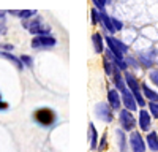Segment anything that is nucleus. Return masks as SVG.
Wrapping results in <instances>:
<instances>
[{
  "instance_id": "24",
  "label": "nucleus",
  "mask_w": 158,
  "mask_h": 152,
  "mask_svg": "<svg viewBox=\"0 0 158 152\" xmlns=\"http://www.w3.org/2000/svg\"><path fill=\"white\" fill-rule=\"evenodd\" d=\"M149 109H150L152 117L158 119V103L156 101H149Z\"/></svg>"
},
{
  "instance_id": "12",
  "label": "nucleus",
  "mask_w": 158,
  "mask_h": 152,
  "mask_svg": "<svg viewBox=\"0 0 158 152\" xmlns=\"http://www.w3.org/2000/svg\"><path fill=\"white\" fill-rule=\"evenodd\" d=\"M138 124L141 127V130L149 132L150 125H152V114H149V111H146V109H141L139 111V120H138Z\"/></svg>"
},
{
  "instance_id": "30",
  "label": "nucleus",
  "mask_w": 158,
  "mask_h": 152,
  "mask_svg": "<svg viewBox=\"0 0 158 152\" xmlns=\"http://www.w3.org/2000/svg\"><path fill=\"white\" fill-rule=\"evenodd\" d=\"M2 49H3V51H10V53H11V51H13V44L5 43V44H2Z\"/></svg>"
},
{
  "instance_id": "9",
  "label": "nucleus",
  "mask_w": 158,
  "mask_h": 152,
  "mask_svg": "<svg viewBox=\"0 0 158 152\" xmlns=\"http://www.w3.org/2000/svg\"><path fill=\"white\" fill-rule=\"evenodd\" d=\"M120 97H122V103H123V108H127V109H130V111H136V108H138V103H136V98H135V95L131 94V91L127 87V89H123V91L120 92Z\"/></svg>"
},
{
  "instance_id": "11",
  "label": "nucleus",
  "mask_w": 158,
  "mask_h": 152,
  "mask_svg": "<svg viewBox=\"0 0 158 152\" xmlns=\"http://www.w3.org/2000/svg\"><path fill=\"white\" fill-rule=\"evenodd\" d=\"M122 70H118L115 65H114V71H112V82H114V86H115V89L118 92H122L123 89H127V82H125V78L122 76V73H120Z\"/></svg>"
},
{
  "instance_id": "2",
  "label": "nucleus",
  "mask_w": 158,
  "mask_h": 152,
  "mask_svg": "<svg viewBox=\"0 0 158 152\" xmlns=\"http://www.w3.org/2000/svg\"><path fill=\"white\" fill-rule=\"evenodd\" d=\"M123 78H125L127 87L131 91V94L135 95L138 106L144 108V106H146V98H144V95H142V89H141V84H139L138 78H136L133 73H128V71H125V76H123Z\"/></svg>"
},
{
  "instance_id": "14",
  "label": "nucleus",
  "mask_w": 158,
  "mask_h": 152,
  "mask_svg": "<svg viewBox=\"0 0 158 152\" xmlns=\"http://www.w3.org/2000/svg\"><path fill=\"white\" fill-rule=\"evenodd\" d=\"M100 22L101 25L104 27V30H106L109 35H114L115 33V29H114V25H112V19L109 15H106L104 11H100Z\"/></svg>"
},
{
  "instance_id": "20",
  "label": "nucleus",
  "mask_w": 158,
  "mask_h": 152,
  "mask_svg": "<svg viewBox=\"0 0 158 152\" xmlns=\"http://www.w3.org/2000/svg\"><path fill=\"white\" fill-rule=\"evenodd\" d=\"M146 144L149 146L150 150L158 152V135H156V132H150V133L147 135V138H146Z\"/></svg>"
},
{
  "instance_id": "28",
  "label": "nucleus",
  "mask_w": 158,
  "mask_h": 152,
  "mask_svg": "<svg viewBox=\"0 0 158 152\" xmlns=\"http://www.w3.org/2000/svg\"><path fill=\"white\" fill-rule=\"evenodd\" d=\"M149 76H150V81H152V82L158 87V70H152Z\"/></svg>"
},
{
  "instance_id": "5",
  "label": "nucleus",
  "mask_w": 158,
  "mask_h": 152,
  "mask_svg": "<svg viewBox=\"0 0 158 152\" xmlns=\"http://www.w3.org/2000/svg\"><path fill=\"white\" fill-rule=\"evenodd\" d=\"M56 44H57V40L51 33L49 35H35L30 41L32 49H51Z\"/></svg>"
},
{
  "instance_id": "17",
  "label": "nucleus",
  "mask_w": 158,
  "mask_h": 152,
  "mask_svg": "<svg viewBox=\"0 0 158 152\" xmlns=\"http://www.w3.org/2000/svg\"><path fill=\"white\" fill-rule=\"evenodd\" d=\"M89 141H90V149L97 150L98 149V132L94 124H89Z\"/></svg>"
},
{
  "instance_id": "23",
  "label": "nucleus",
  "mask_w": 158,
  "mask_h": 152,
  "mask_svg": "<svg viewBox=\"0 0 158 152\" xmlns=\"http://www.w3.org/2000/svg\"><path fill=\"white\" fill-rule=\"evenodd\" d=\"M19 59H21V62L24 63V67H27V68H32V67H33V59H32V56L22 54Z\"/></svg>"
},
{
  "instance_id": "6",
  "label": "nucleus",
  "mask_w": 158,
  "mask_h": 152,
  "mask_svg": "<svg viewBox=\"0 0 158 152\" xmlns=\"http://www.w3.org/2000/svg\"><path fill=\"white\" fill-rule=\"evenodd\" d=\"M118 122H120V127L125 132H133L136 127V119L133 116V111H130L127 108L118 111Z\"/></svg>"
},
{
  "instance_id": "7",
  "label": "nucleus",
  "mask_w": 158,
  "mask_h": 152,
  "mask_svg": "<svg viewBox=\"0 0 158 152\" xmlns=\"http://www.w3.org/2000/svg\"><path fill=\"white\" fill-rule=\"evenodd\" d=\"M95 116L103 120V122H112L114 120V116H112V108L109 106V103H98L95 106Z\"/></svg>"
},
{
  "instance_id": "10",
  "label": "nucleus",
  "mask_w": 158,
  "mask_h": 152,
  "mask_svg": "<svg viewBox=\"0 0 158 152\" xmlns=\"http://www.w3.org/2000/svg\"><path fill=\"white\" fill-rule=\"evenodd\" d=\"M108 103L112 109H120V106H122V97L115 87L108 91Z\"/></svg>"
},
{
  "instance_id": "19",
  "label": "nucleus",
  "mask_w": 158,
  "mask_h": 152,
  "mask_svg": "<svg viewBox=\"0 0 158 152\" xmlns=\"http://www.w3.org/2000/svg\"><path fill=\"white\" fill-rule=\"evenodd\" d=\"M141 89H142V95H144V98L149 100V101H156V103H158V94L153 91V89H150L146 82L141 84Z\"/></svg>"
},
{
  "instance_id": "31",
  "label": "nucleus",
  "mask_w": 158,
  "mask_h": 152,
  "mask_svg": "<svg viewBox=\"0 0 158 152\" xmlns=\"http://www.w3.org/2000/svg\"><path fill=\"white\" fill-rule=\"evenodd\" d=\"M6 108H8V105L2 100V97H0V109H6Z\"/></svg>"
},
{
  "instance_id": "22",
  "label": "nucleus",
  "mask_w": 158,
  "mask_h": 152,
  "mask_svg": "<svg viewBox=\"0 0 158 152\" xmlns=\"http://www.w3.org/2000/svg\"><path fill=\"white\" fill-rule=\"evenodd\" d=\"M103 65H104V73H106L108 76H112V71H114V63H112L108 57H104V59H103Z\"/></svg>"
},
{
  "instance_id": "26",
  "label": "nucleus",
  "mask_w": 158,
  "mask_h": 152,
  "mask_svg": "<svg viewBox=\"0 0 158 152\" xmlns=\"http://www.w3.org/2000/svg\"><path fill=\"white\" fill-rule=\"evenodd\" d=\"M106 139H108V136H106V133H104V135L101 136V139H100V144H98V152H101V150H104V149L108 147V141H106Z\"/></svg>"
},
{
  "instance_id": "21",
  "label": "nucleus",
  "mask_w": 158,
  "mask_h": 152,
  "mask_svg": "<svg viewBox=\"0 0 158 152\" xmlns=\"http://www.w3.org/2000/svg\"><path fill=\"white\" fill-rule=\"evenodd\" d=\"M6 11L0 10V35H5L6 33Z\"/></svg>"
},
{
  "instance_id": "3",
  "label": "nucleus",
  "mask_w": 158,
  "mask_h": 152,
  "mask_svg": "<svg viewBox=\"0 0 158 152\" xmlns=\"http://www.w3.org/2000/svg\"><path fill=\"white\" fill-rule=\"evenodd\" d=\"M33 119L41 127H51L56 122V112L51 108H40L33 112Z\"/></svg>"
},
{
  "instance_id": "4",
  "label": "nucleus",
  "mask_w": 158,
  "mask_h": 152,
  "mask_svg": "<svg viewBox=\"0 0 158 152\" xmlns=\"http://www.w3.org/2000/svg\"><path fill=\"white\" fill-rule=\"evenodd\" d=\"M104 41L108 43V49L111 51L115 57L125 59V56L128 53V48H127V44H123V41L117 40V38H114L112 35H108L106 38H104Z\"/></svg>"
},
{
  "instance_id": "25",
  "label": "nucleus",
  "mask_w": 158,
  "mask_h": 152,
  "mask_svg": "<svg viewBox=\"0 0 158 152\" xmlns=\"http://www.w3.org/2000/svg\"><path fill=\"white\" fill-rule=\"evenodd\" d=\"M90 15H92V24H98L100 22V10L98 8H94Z\"/></svg>"
},
{
  "instance_id": "29",
  "label": "nucleus",
  "mask_w": 158,
  "mask_h": 152,
  "mask_svg": "<svg viewBox=\"0 0 158 152\" xmlns=\"http://www.w3.org/2000/svg\"><path fill=\"white\" fill-rule=\"evenodd\" d=\"M111 19H112V25H114V29H115V32L117 30H122V27H123V24L118 21V19H115V18H112L111 16Z\"/></svg>"
},
{
  "instance_id": "27",
  "label": "nucleus",
  "mask_w": 158,
  "mask_h": 152,
  "mask_svg": "<svg viewBox=\"0 0 158 152\" xmlns=\"http://www.w3.org/2000/svg\"><path fill=\"white\" fill-rule=\"evenodd\" d=\"M92 2L95 3V8H98L100 11H103L104 6H106V2H108V0H92Z\"/></svg>"
},
{
  "instance_id": "13",
  "label": "nucleus",
  "mask_w": 158,
  "mask_h": 152,
  "mask_svg": "<svg viewBox=\"0 0 158 152\" xmlns=\"http://www.w3.org/2000/svg\"><path fill=\"white\" fill-rule=\"evenodd\" d=\"M10 16H15V18H19V19H30V18H33V16H36L38 13H36V10H8L6 11Z\"/></svg>"
},
{
  "instance_id": "16",
  "label": "nucleus",
  "mask_w": 158,
  "mask_h": 152,
  "mask_svg": "<svg viewBox=\"0 0 158 152\" xmlns=\"http://www.w3.org/2000/svg\"><path fill=\"white\" fill-rule=\"evenodd\" d=\"M104 38L100 32H95L94 35H92V43H94V49H95V53L97 54H103V51H104Z\"/></svg>"
},
{
  "instance_id": "18",
  "label": "nucleus",
  "mask_w": 158,
  "mask_h": 152,
  "mask_svg": "<svg viewBox=\"0 0 158 152\" xmlns=\"http://www.w3.org/2000/svg\"><path fill=\"white\" fill-rule=\"evenodd\" d=\"M115 136H117V144H118V150H120V152H127L128 143H127L125 130H123V129H117V130H115Z\"/></svg>"
},
{
  "instance_id": "8",
  "label": "nucleus",
  "mask_w": 158,
  "mask_h": 152,
  "mask_svg": "<svg viewBox=\"0 0 158 152\" xmlns=\"http://www.w3.org/2000/svg\"><path fill=\"white\" fill-rule=\"evenodd\" d=\"M130 147H131V152H146V141L142 139L141 133L139 132H131L130 133Z\"/></svg>"
},
{
  "instance_id": "15",
  "label": "nucleus",
  "mask_w": 158,
  "mask_h": 152,
  "mask_svg": "<svg viewBox=\"0 0 158 152\" xmlns=\"http://www.w3.org/2000/svg\"><path fill=\"white\" fill-rule=\"evenodd\" d=\"M0 57H3V59H6V60H10L13 65H15L18 70H22L24 68V63L21 62V59L19 57H16L15 54H11L10 51H3V49H0Z\"/></svg>"
},
{
  "instance_id": "1",
  "label": "nucleus",
  "mask_w": 158,
  "mask_h": 152,
  "mask_svg": "<svg viewBox=\"0 0 158 152\" xmlns=\"http://www.w3.org/2000/svg\"><path fill=\"white\" fill-rule=\"evenodd\" d=\"M22 27L30 32L33 36L35 35H49L51 33V25L44 22L43 16H33L30 19H24L22 21Z\"/></svg>"
}]
</instances>
